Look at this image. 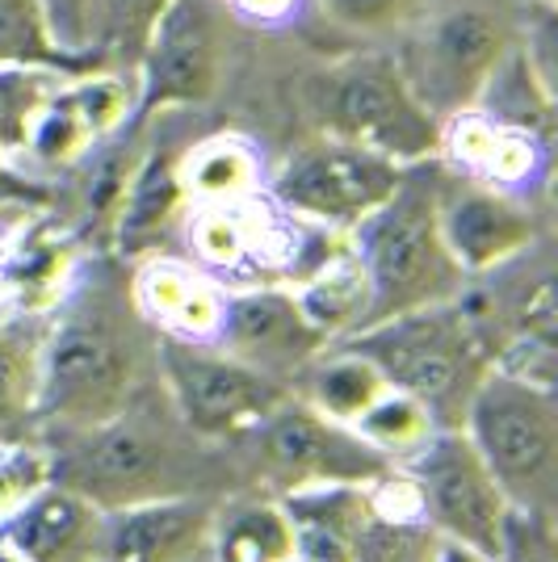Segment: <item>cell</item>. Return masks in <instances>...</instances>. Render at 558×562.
<instances>
[{
	"instance_id": "9c48e42d",
	"label": "cell",
	"mask_w": 558,
	"mask_h": 562,
	"mask_svg": "<svg viewBox=\"0 0 558 562\" xmlns=\"http://www.w3.org/2000/svg\"><path fill=\"white\" fill-rule=\"evenodd\" d=\"M227 25L232 13L223 0H172L135 59L131 122L193 110L219 93L227 68Z\"/></svg>"
},
{
	"instance_id": "ba28073f",
	"label": "cell",
	"mask_w": 558,
	"mask_h": 562,
	"mask_svg": "<svg viewBox=\"0 0 558 562\" xmlns=\"http://www.w3.org/2000/svg\"><path fill=\"white\" fill-rule=\"evenodd\" d=\"M395 467H403V479L416 495V513L445 541L483 550L491 559L504 554L512 504L462 428H437L412 458Z\"/></svg>"
},
{
	"instance_id": "4316f807",
	"label": "cell",
	"mask_w": 558,
	"mask_h": 562,
	"mask_svg": "<svg viewBox=\"0 0 558 562\" xmlns=\"http://www.w3.org/2000/svg\"><path fill=\"white\" fill-rule=\"evenodd\" d=\"M168 4L172 0H85V50L105 68L135 76V59Z\"/></svg>"
},
{
	"instance_id": "52a82bcc",
	"label": "cell",
	"mask_w": 558,
	"mask_h": 562,
	"mask_svg": "<svg viewBox=\"0 0 558 562\" xmlns=\"http://www.w3.org/2000/svg\"><path fill=\"white\" fill-rule=\"evenodd\" d=\"M152 357L181 424L202 441H232L256 432L290 398L278 378L244 366L232 352L210 349V340L156 336Z\"/></svg>"
},
{
	"instance_id": "6da1fadb",
	"label": "cell",
	"mask_w": 558,
	"mask_h": 562,
	"mask_svg": "<svg viewBox=\"0 0 558 562\" xmlns=\"http://www.w3.org/2000/svg\"><path fill=\"white\" fill-rule=\"evenodd\" d=\"M143 357L147 324L131 294V273L105 257L71 269L38 340V420L71 432L131 412Z\"/></svg>"
},
{
	"instance_id": "5b68a950",
	"label": "cell",
	"mask_w": 558,
	"mask_h": 562,
	"mask_svg": "<svg viewBox=\"0 0 558 562\" xmlns=\"http://www.w3.org/2000/svg\"><path fill=\"white\" fill-rule=\"evenodd\" d=\"M306 110L324 135L370 147L403 168L442 156V122L420 105L391 55H357L320 71L306 85Z\"/></svg>"
},
{
	"instance_id": "44dd1931",
	"label": "cell",
	"mask_w": 558,
	"mask_h": 562,
	"mask_svg": "<svg viewBox=\"0 0 558 562\" xmlns=\"http://www.w3.org/2000/svg\"><path fill=\"white\" fill-rule=\"evenodd\" d=\"M0 68H38L71 80L105 64L93 50H71L59 43L47 0H0Z\"/></svg>"
},
{
	"instance_id": "d6a6232c",
	"label": "cell",
	"mask_w": 558,
	"mask_h": 562,
	"mask_svg": "<svg viewBox=\"0 0 558 562\" xmlns=\"http://www.w3.org/2000/svg\"><path fill=\"white\" fill-rule=\"evenodd\" d=\"M500 562H555V516L512 513V529Z\"/></svg>"
},
{
	"instance_id": "8992f818",
	"label": "cell",
	"mask_w": 558,
	"mask_h": 562,
	"mask_svg": "<svg viewBox=\"0 0 558 562\" xmlns=\"http://www.w3.org/2000/svg\"><path fill=\"white\" fill-rule=\"evenodd\" d=\"M403 34L408 38H403L395 64L408 89L437 122L475 110L491 71L516 47L509 18L479 0L445 4L433 13L424 4L420 18Z\"/></svg>"
},
{
	"instance_id": "cb8c5ba5",
	"label": "cell",
	"mask_w": 558,
	"mask_h": 562,
	"mask_svg": "<svg viewBox=\"0 0 558 562\" xmlns=\"http://www.w3.org/2000/svg\"><path fill=\"white\" fill-rule=\"evenodd\" d=\"M207 550H214V562H294V516L269 499L235 504L214 513Z\"/></svg>"
},
{
	"instance_id": "d6986e66",
	"label": "cell",
	"mask_w": 558,
	"mask_h": 562,
	"mask_svg": "<svg viewBox=\"0 0 558 562\" xmlns=\"http://www.w3.org/2000/svg\"><path fill=\"white\" fill-rule=\"evenodd\" d=\"M546 143L550 139L516 131L479 110H466L442 122V156L454 160V172L479 186L516 193V198L534 189V181L546 172Z\"/></svg>"
},
{
	"instance_id": "3957f363",
	"label": "cell",
	"mask_w": 558,
	"mask_h": 562,
	"mask_svg": "<svg viewBox=\"0 0 558 562\" xmlns=\"http://www.w3.org/2000/svg\"><path fill=\"white\" fill-rule=\"evenodd\" d=\"M345 345L366 352L395 391L420 398L433 412L437 428L462 424L466 398L491 370L475 315L466 306H454V299L395 319H378L345 336Z\"/></svg>"
},
{
	"instance_id": "ac0fdd59",
	"label": "cell",
	"mask_w": 558,
	"mask_h": 562,
	"mask_svg": "<svg viewBox=\"0 0 558 562\" xmlns=\"http://www.w3.org/2000/svg\"><path fill=\"white\" fill-rule=\"evenodd\" d=\"M131 294L143 324L172 340H214L223 319V281L207 273L198 260L152 257L131 273Z\"/></svg>"
},
{
	"instance_id": "8fae6325",
	"label": "cell",
	"mask_w": 558,
	"mask_h": 562,
	"mask_svg": "<svg viewBox=\"0 0 558 562\" xmlns=\"http://www.w3.org/2000/svg\"><path fill=\"white\" fill-rule=\"evenodd\" d=\"M265 467L290 492H320V487H366L382 483L395 467L378 449H370L349 424L327 420L306 398H286L269 420L260 424Z\"/></svg>"
},
{
	"instance_id": "e0dca14e",
	"label": "cell",
	"mask_w": 558,
	"mask_h": 562,
	"mask_svg": "<svg viewBox=\"0 0 558 562\" xmlns=\"http://www.w3.org/2000/svg\"><path fill=\"white\" fill-rule=\"evenodd\" d=\"M214 508L193 495H156L105 513L101 562H193L210 546Z\"/></svg>"
},
{
	"instance_id": "7c38bea8",
	"label": "cell",
	"mask_w": 558,
	"mask_h": 562,
	"mask_svg": "<svg viewBox=\"0 0 558 562\" xmlns=\"http://www.w3.org/2000/svg\"><path fill=\"white\" fill-rule=\"evenodd\" d=\"M76 449L59 467V483L76 487L101 504L105 513L122 504H140L156 495L177 492V449H168L164 437L135 424L126 412L93 428H71Z\"/></svg>"
},
{
	"instance_id": "9a60e30c",
	"label": "cell",
	"mask_w": 558,
	"mask_h": 562,
	"mask_svg": "<svg viewBox=\"0 0 558 562\" xmlns=\"http://www.w3.org/2000/svg\"><path fill=\"white\" fill-rule=\"evenodd\" d=\"M437 227H442L449 257L458 260L466 278L509 265L521 252H529V244L537 239V218L525 206V198L479 186L458 172H442Z\"/></svg>"
},
{
	"instance_id": "d590c367",
	"label": "cell",
	"mask_w": 558,
	"mask_h": 562,
	"mask_svg": "<svg viewBox=\"0 0 558 562\" xmlns=\"http://www.w3.org/2000/svg\"><path fill=\"white\" fill-rule=\"evenodd\" d=\"M47 9L59 43L71 50H85V0H47Z\"/></svg>"
},
{
	"instance_id": "30bf717a",
	"label": "cell",
	"mask_w": 558,
	"mask_h": 562,
	"mask_svg": "<svg viewBox=\"0 0 558 562\" xmlns=\"http://www.w3.org/2000/svg\"><path fill=\"white\" fill-rule=\"evenodd\" d=\"M403 165L336 135L303 143L269 177V198L286 214L332 235H349L370 211L395 193Z\"/></svg>"
},
{
	"instance_id": "7a4b0ae2",
	"label": "cell",
	"mask_w": 558,
	"mask_h": 562,
	"mask_svg": "<svg viewBox=\"0 0 558 562\" xmlns=\"http://www.w3.org/2000/svg\"><path fill=\"white\" fill-rule=\"evenodd\" d=\"M437 189H442L437 160L408 165L395 193L345 235L370 290L366 328L378 319H395L462 294L466 273L449 257L437 227Z\"/></svg>"
},
{
	"instance_id": "4dcf8cb0",
	"label": "cell",
	"mask_w": 558,
	"mask_h": 562,
	"mask_svg": "<svg viewBox=\"0 0 558 562\" xmlns=\"http://www.w3.org/2000/svg\"><path fill=\"white\" fill-rule=\"evenodd\" d=\"M428 0H306L327 25L349 34H403Z\"/></svg>"
},
{
	"instance_id": "5bb4252c",
	"label": "cell",
	"mask_w": 558,
	"mask_h": 562,
	"mask_svg": "<svg viewBox=\"0 0 558 562\" xmlns=\"http://www.w3.org/2000/svg\"><path fill=\"white\" fill-rule=\"evenodd\" d=\"M214 340L223 352L278 382L294 370H306L327 349V336L306 319L294 285L286 281H256L244 290H227Z\"/></svg>"
},
{
	"instance_id": "f1b7e54d",
	"label": "cell",
	"mask_w": 558,
	"mask_h": 562,
	"mask_svg": "<svg viewBox=\"0 0 558 562\" xmlns=\"http://www.w3.org/2000/svg\"><path fill=\"white\" fill-rule=\"evenodd\" d=\"M349 428L370 449H378L387 462H403V458H412V453L437 432V420H433V412H428L420 398H412L408 391L387 386Z\"/></svg>"
},
{
	"instance_id": "e575fe53",
	"label": "cell",
	"mask_w": 558,
	"mask_h": 562,
	"mask_svg": "<svg viewBox=\"0 0 558 562\" xmlns=\"http://www.w3.org/2000/svg\"><path fill=\"white\" fill-rule=\"evenodd\" d=\"M47 202V189L38 186L34 177H25L18 168L9 165V156L0 151V211H9V206H43Z\"/></svg>"
},
{
	"instance_id": "d4e9b609",
	"label": "cell",
	"mask_w": 558,
	"mask_h": 562,
	"mask_svg": "<svg viewBox=\"0 0 558 562\" xmlns=\"http://www.w3.org/2000/svg\"><path fill=\"white\" fill-rule=\"evenodd\" d=\"M181 186L189 202H232L260 189V156L239 135H210L181 151Z\"/></svg>"
},
{
	"instance_id": "4fadbf2b",
	"label": "cell",
	"mask_w": 558,
	"mask_h": 562,
	"mask_svg": "<svg viewBox=\"0 0 558 562\" xmlns=\"http://www.w3.org/2000/svg\"><path fill=\"white\" fill-rule=\"evenodd\" d=\"M135 114V76L97 68L59 80L30 122L22 156L34 168H76Z\"/></svg>"
},
{
	"instance_id": "7402d4cb",
	"label": "cell",
	"mask_w": 558,
	"mask_h": 562,
	"mask_svg": "<svg viewBox=\"0 0 558 562\" xmlns=\"http://www.w3.org/2000/svg\"><path fill=\"white\" fill-rule=\"evenodd\" d=\"M294 294H299V303H303L306 319L327 336V345L366 328L370 290H366L361 265L353 260L345 239H341L306 278L294 281Z\"/></svg>"
},
{
	"instance_id": "74e56055",
	"label": "cell",
	"mask_w": 558,
	"mask_h": 562,
	"mask_svg": "<svg viewBox=\"0 0 558 562\" xmlns=\"http://www.w3.org/2000/svg\"><path fill=\"white\" fill-rule=\"evenodd\" d=\"M4 252H9V244H0V290H4Z\"/></svg>"
},
{
	"instance_id": "484cf974",
	"label": "cell",
	"mask_w": 558,
	"mask_h": 562,
	"mask_svg": "<svg viewBox=\"0 0 558 562\" xmlns=\"http://www.w3.org/2000/svg\"><path fill=\"white\" fill-rule=\"evenodd\" d=\"M286 508L294 516V562H357L353 487L299 492Z\"/></svg>"
},
{
	"instance_id": "277c9868",
	"label": "cell",
	"mask_w": 558,
	"mask_h": 562,
	"mask_svg": "<svg viewBox=\"0 0 558 562\" xmlns=\"http://www.w3.org/2000/svg\"><path fill=\"white\" fill-rule=\"evenodd\" d=\"M470 446L509 495L512 513L555 516L558 483V403L555 386L491 366L462 412Z\"/></svg>"
},
{
	"instance_id": "83f0119b",
	"label": "cell",
	"mask_w": 558,
	"mask_h": 562,
	"mask_svg": "<svg viewBox=\"0 0 558 562\" xmlns=\"http://www.w3.org/2000/svg\"><path fill=\"white\" fill-rule=\"evenodd\" d=\"M387 386H391V382L382 378V370L373 366L370 357L345 345L341 352L324 357V361L311 370L306 403H311L315 412H324L327 420L353 424Z\"/></svg>"
},
{
	"instance_id": "8d00e7d4",
	"label": "cell",
	"mask_w": 558,
	"mask_h": 562,
	"mask_svg": "<svg viewBox=\"0 0 558 562\" xmlns=\"http://www.w3.org/2000/svg\"><path fill=\"white\" fill-rule=\"evenodd\" d=\"M428 562H500L491 559V554H483V550H470V546H458V541H445L433 550V559Z\"/></svg>"
},
{
	"instance_id": "603a6c76",
	"label": "cell",
	"mask_w": 558,
	"mask_h": 562,
	"mask_svg": "<svg viewBox=\"0 0 558 562\" xmlns=\"http://www.w3.org/2000/svg\"><path fill=\"white\" fill-rule=\"evenodd\" d=\"M38 340L30 311L0 315V446H25L38 420Z\"/></svg>"
},
{
	"instance_id": "f35d334b",
	"label": "cell",
	"mask_w": 558,
	"mask_h": 562,
	"mask_svg": "<svg viewBox=\"0 0 558 562\" xmlns=\"http://www.w3.org/2000/svg\"><path fill=\"white\" fill-rule=\"evenodd\" d=\"M0 562H22V559H18V554H9V550L0 546Z\"/></svg>"
},
{
	"instance_id": "1f68e13d",
	"label": "cell",
	"mask_w": 558,
	"mask_h": 562,
	"mask_svg": "<svg viewBox=\"0 0 558 562\" xmlns=\"http://www.w3.org/2000/svg\"><path fill=\"white\" fill-rule=\"evenodd\" d=\"M47 483V458L30 446H0V516L9 513L22 495Z\"/></svg>"
},
{
	"instance_id": "2e32d148",
	"label": "cell",
	"mask_w": 558,
	"mask_h": 562,
	"mask_svg": "<svg viewBox=\"0 0 558 562\" xmlns=\"http://www.w3.org/2000/svg\"><path fill=\"white\" fill-rule=\"evenodd\" d=\"M105 508L64 483H38L0 516V546L22 562H101Z\"/></svg>"
},
{
	"instance_id": "f546056e",
	"label": "cell",
	"mask_w": 558,
	"mask_h": 562,
	"mask_svg": "<svg viewBox=\"0 0 558 562\" xmlns=\"http://www.w3.org/2000/svg\"><path fill=\"white\" fill-rule=\"evenodd\" d=\"M64 76L38 68H0V151L22 156L30 122Z\"/></svg>"
},
{
	"instance_id": "ffe728a7",
	"label": "cell",
	"mask_w": 558,
	"mask_h": 562,
	"mask_svg": "<svg viewBox=\"0 0 558 562\" xmlns=\"http://www.w3.org/2000/svg\"><path fill=\"white\" fill-rule=\"evenodd\" d=\"M181 151L186 147H172V143L143 147L110 227L118 257H152L164 235L172 232V223L186 214L189 198L181 186Z\"/></svg>"
},
{
	"instance_id": "836d02e7",
	"label": "cell",
	"mask_w": 558,
	"mask_h": 562,
	"mask_svg": "<svg viewBox=\"0 0 558 562\" xmlns=\"http://www.w3.org/2000/svg\"><path fill=\"white\" fill-rule=\"evenodd\" d=\"M223 9L256 30H286L306 13V0H223Z\"/></svg>"
}]
</instances>
